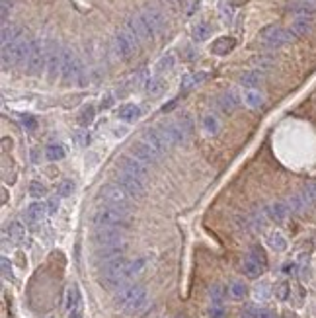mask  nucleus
I'll use <instances>...</instances> for the list:
<instances>
[{"instance_id": "1", "label": "nucleus", "mask_w": 316, "mask_h": 318, "mask_svg": "<svg viewBox=\"0 0 316 318\" xmlns=\"http://www.w3.org/2000/svg\"><path fill=\"white\" fill-rule=\"evenodd\" d=\"M147 301H149V297H147L144 287L137 285V283H129L127 287H123L121 291H117V295H115V303L125 312H129V314L141 312L144 305H147Z\"/></svg>"}, {"instance_id": "2", "label": "nucleus", "mask_w": 316, "mask_h": 318, "mask_svg": "<svg viewBox=\"0 0 316 318\" xmlns=\"http://www.w3.org/2000/svg\"><path fill=\"white\" fill-rule=\"evenodd\" d=\"M30 49H32V41L26 39V35L20 37L18 41H14V43L2 47V68L8 70L10 66H18L22 63L26 65Z\"/></svg>"}, {"instance_id": "3", "label": "nucleus", "mask_w": 316, "mask_h": 318, "mask_svg": "<svg viewBox=\"0 0 316 318\" xmlns=\"http://www.w3.org/2000/svg\"><path fill=\"white\" fill-rule=\"evenodd\" d=\"M92 221H94L96 227H117V229H123L129 223V215H127V209L104 205V207H98L94 211Z\"/></svg>"}, {"instance_id": "4", "label": "nucleus", "mask_w": 316, "mask_h": 318, "mask_svg": "<svg viewBox=\"0 0 316 318\" xmlns=\"http://www.w3.org/2000/svg\"><path fill=\"white\" fill-rule=\"evenodd\" d=\"M260 41H262L268 49H279L285 45L293 43L295 33L291 30H285L279 26H268L260 32Z\"/></svg>"}, {"instance_id": "5", "label": "nucleus", "mask_w": 316, "mask_h": 318, "mask_svg": "<svg viewBox=\"0 0 316 318\" xmlns=\"http://www.w3.org/2000/svg\"><path fill=\"white\" fill-rule=\"evenodd\" d=\"M129 193L117 184H106L98 189V199L109 207L129 209Z\"/></svg>"}, {"instance_id": "6", "label": "nucleus", "mask_w": 316, "mask_h": 318, "mask_svg": "<svg viewBox=\"0 0 316 318\" xmlns=\"http://www.w3.org/2000/svg\"><path fill=\"white\" fill-rule=\"evenodd\" d=\"M47 65V49H45V41L41 39H32V49L26 61V72L30 77H37L41 75V70Z\"/></svg>"}, {"instance_id": "7", "label": "nucleus", "mask_w": 316, "mask_h": 318, "mask_svg": "<svg viewBox=\"0 0 316 318\" xmlns=\"http://www.w3.org/2000/svg\"><path fill=\"white\" fill-rule=\"evenodd\" d=\"M139 39L137 37H133L131 33L127 32V30H123V32H117L115 33V37H113V49H115V55L123 59V61H129L135 53V49L139 47Z\"/></svg>"}, {"instance_id": "8", "label": "nucleus", "mask_w": 316, "mask_h": 318, "mask_svg": "<svg viewBox=\"0 0 316 318\" xmlns=\"http://www.w3.org/2000/svg\"><path fill=\"white\" fill-rule=\"evenodd\" d=\"M45 49H47V78L53 82L57 80V77L61 75V63H63V49L59 47L57 41L53 39H47L45 41Z\"/></svg>"}, {"instance_id": "9", "label": "nucleus", "mask_w": 316, "mask_h": 318, "mask_svg": "<svg viewBox=\"0 0 316 318\" xmlns=\"http://www.w3.org/2000/svg\"><path fill=\"white\" fill-rule=\"evenodd\" d=\"M125 30L131 33L133 37H137L139 41H149V39H153L154 37L153 28L147 23V20L141 16V12L135 14V16H131V18L125 22Z\"/></svg>"}, {"instance_id": "10", "label": "nucleus", "mask_w": 316, "mask_h": 318, "mask_svg": "<svg viewBox=\"0 0 316 318\" xmlns=\"http://www.w3.org/2000/svg\"><path fill=\"white\" fill-rule=\"evenodd\" d=\"M80 65H82V63H80V59L72 53V49L63 47V63H61V78H63V82H66V84L75 82Z\"/></svg>"}, {"instance_id": "11", "label": "nucleus", "mask_w": 316, "mask_h": 318, "mask_svg": "<svg viewBox=\"0 0 316 318\" xmlns=\"http://www.w3.org/2000/svg\"><path fill=\"white\" fill-rule=\"evenodd\" d=\"M115 180H117V186L123 187L131 198H142L144 195V182L139 180V178L115 168Z\"/></svg>"}, {"instance_id": "12", "label": "nucleus", "mask_w": 316, "mask_h": 318, "mask_svg": "<svg viewBox=\"0 0 316 318\" xmlns=\"http://www.w3.org/2000/svg\"><path fill=\"white\" fill-rule=\"evenodd\" d=\"M94 242H96V246L123 244V231L117 227H98L94 231Z\"/></svg>"}, {"instance_id": "13", "label": "nucleus", "mask_w": 316, "mask_h": 318, "mask_svg": "<svg viewBox=\"0 0 316 318\" xmlns=\"http://www.w3.org/2000/svg\"><path fill=\"white\" fill-rule=\"evenodd\" d=\"M117 168L123 170V172H127V174L135 176V178H139V180H147V176H149V170H147V164H142L141 160H137L135 156H121L119 160H117Z\"/></svg>"}, {"instance_id": "14", "label": "nucleus", "mask_w": 316, "mask_h": 318, "mask_svg": "<svg viewBox=\"0 0 316 318\" xmlns=\"http://www.w3.org/2000/svg\"><path fill=\"white\" fill-rule=\"evenodd\" d=\"M160 135L164 137V141L168 143V146H174V144H180L185 141V135L182 131V127L178 123H172V121H164L156 127Z\"/></svg>"}, {"instance_id": "15", "label": "nucleus", "mask_w": 316, "mask_h": 318, "mask_svg": "<svg viewBox=\"0 0 316 318\" xmlns=\"http://www.w3.org/2000/svg\"><path fill=\"white\" fill-rule=\"evenodd\" d=\"M142 141L149 144V146H151V149H153L158 156H162V154L170 149L168 143L164 141V137L160 135V131H158L156 127H149V129H144V131H142Z\"/></svg>"}, {"instance_id": "16", "label": "nucleus", "mask_w": 316, "mask_h": 318, "mask_svg": "<svg viewBox=\"0 0 316 318\" xmlns=\"http://www.w3.org/2000/svg\"><path fill=\"white\" fill-rule=\"evenodd\" d=\"M141 16L147 20V23L153 28L154 35H158V33H162L166 30V18H164V14L158 8H154V6H144L141 10Z\"/></svg>"}, {"instance_id": "17", "label": "nucleus", "mask_w": 316, "mask_h": 318, "mask_svg": "<svg viewBox=\"0 0 316 318\" xmlns=\"http://www.w3.org/2000/svg\"><path fill=\"white\" fill-rule=\"evenodd\" d=\"M129 153H131V156H135L137 160H141L142 164H153V162H156V160L160 158L142 139L141 141H135V143L129 146Z\"/></svg>"}, {"instance_id": "18", "label": "nucleus", "mask_w": 316, "mask_h": 318, "mask_svg": "<svg viewBox=\"0 0 316 318\" xmlns=\"http://www.w3.org/2000/svg\"><path fill=\"white\" fill-rule=\"evenodd\" d=\"M125 252V244H113V246H98V250H96V260L102 263H108L111 260H115V258H121Z\"/></svg>"}, {"instance_id": "19", "label": "nucleus", "mask_w": 316, "mask_h": 318, "mask_svg": "<svg viewBox=\"0 0 316 318\" xmlns=\"http://www.w3.org/2000/svg\"><path fill=\"white\" fill-rule=\"evenodd\" d=\"M263 80H265V77H263L262 70H248V72L240 75V78H238L240 86H244L246 90H256Z\"/></svg>"}, {"instance_id": "20", "label": "nucleus", "mask_w": 316, "mask_h": 318, "mask_svg": "<svg viewBox=\"0 0 316 318\" xmlns=\"http://www.w3.org/2000/svg\"><path fill=\"white\" fill-rule=\"evenodd\" d=\"M287 10L293 14L295 18H312L316 14V6L312 4H306V2H301V0H293Z\"/></svg>"}, {"instance_id": "21", "label": "nucleus", "mask_w": 316, "mask_h": 318, "mask_svg": "<svg viewBox=\"0 0 316 318\" xmlns=\"http://www.w3.org/2000/svg\"><path fill=\"white\" fill-rule=\"evenodd\" d=\"M45 205L43 203H32L30 207L26 209V223L28 225H39L45 219Z\"/></svg>"}, {"instance_id": "22", "label": "nucleus", "mask_w": 316, "mask_h": 318, "mask_svg": "<svg viewBox=\"0 0 316 318\" xmlns=\"http://www.w3.org/2000/svg\"><path fill=\"white\" fill-rule=\"evenodd\" d=\"M218 108L225 111V113H230V111L236 110L238 108V96H236V92L234 90L223 92L221 98H218Z\"/></svg>"}, {"instance_id": "23", "label": "nucleus", "mask_w": 316, "mask_h": 318, "mask_svg": "<svg viewBox=\"0 0 316 318\" xmlns=\"http://www.w3.org/2000/svg\"><path fill=\"white\" fill-rule=\"evenodd\" d=\"M291 32L295 37H303L312 32V18H295L291 22Z\"/></svg>"}, {"instance_id": "24", "label": "nucleus", "mask_w": 316, "mask_h": 318, "mask_svg": "<svg viewBox=\"0 0 316 318\" xmlns=\"http://www.w3.org/2000/svg\"><path fill=\"white\" fill-rule=\"evenodd\" d=\"M20 37H23V30L20 26H4L2 28V47L18 41Z\"/></svg>"}, {"instance_id": "25", "label": "nucleus", "mask_w": 316, "mask_h": 318, "mask_svg": "<svg viewBox=\"0 0 316 318\" xmlns=\"http://www.w3.org/2000/svg\"><path fill=\"white\" fill-rule=\"evenodd\" d=\"M242 100L250 110H260L263 106V94L260 90H246Z\"/></svg>"}, {"instance_id": "26", "label": "nucleus", "mask_w": 316, "mask_h": 318, "mask_svg": "<svg viewBox=\"0 0 316 318\" xmlns=\"http://www.w3.org/2000/svg\"><path fill=\"white\" fill-rule=\"evenodd\" d=\"M141 113L142 111L137 104H125V106H121V110H119V119L131 123V121L139 119V117H141Z\"/></svg>"}, {"instance_id": "27", "label": "nucleus", "mask_w": 316, "mask_h": 318, "mask_svg": "<svg viewBox=\"0 0 316 318\" xmlns=\"http://www.w3.org/2000/svg\"><path fill=\"white\" fill-rule=\"evenodd\" d=\"M287 213H289V207H287V203H283V201H275V203H272V205L268 207V217H272V219L277 221V223L285 221Z\"/></svg>"}, {"instance_id": "28", "label": "nucleus", "mask_w": 316, "mask_h": 318, "mask_svg": "<svg viewBox=\"0 0 316 318\" xmlns=\"http://www.w3.org/2000/svg\"><path fill=\"white\" fill-rule=\"evenodd\" d=\"M242 270H244V274L248 275V277H260L263 272V265L258 260H254L252 256H248L244 263H242Z\"/></svg>"}, {"instance_id": "29", "label": "nucleus", "mask_w": 316, "mask_h": 318, "mask_svg": "<svg viewBox=\"0 0 316 318\" xmlns=\"http://www.w3.org/2000/svg\"><path fill=\"white\" fill-rule=\"evenodd\" d=\"M201 125H203V131H205L207 137H215L218 133V129H221V123H218L217 115H213V113H207L203 117V121H201Z\"/></svg>"}, {"instance_id": "30", "label": "nucleus", "mask_w": 316, "mask_h": 318, "mask_svg": "<svg viewBox=\"0 0 316 318\" xmlns=\"http://www.w3.org/2000/svg\"><path fill=\"white\" fill-rule=\"evenodd\" d=\"M211 26L205 22L197 23V26H193V32H191V37H193V41H197V43H201V41H207L209 37H211Z\"/></svg>"}, {"instance_id": "31", "label": "nucleus", "mask_w": 316, "mask_h": 318, "mask_svg": "<svg viewBox=\"0 0 316 318\" xmlns=\"http://www.w3.org/2000/svg\"><path fill=\"white\" fill-rule=\"evenodd\" d=\"M162 90H164V80L160 77H153L144 82V92L149 96H158V94H162Z\"/></svg>"}, {"instance_id": "32", "label": "nucleus", "mask_w": 316, "mask_h": 318, "mask_svg": "<svg viewBox=\"0 0 316 318\" xmlns=\"http://www.w3.org/2000/svg\"><path fill=\"white\" fill-rule=\"evenodd\" d=\"M66 154V149L63 146V144H49L47 149H45V158L47 160H51V162H55V160H61V158H65Z\"/></svg>"}, {"instance_id": "33", "label": "nucleus", "mask_w": 316, "mask_h": 318, "mask_svg": "<svg viewBox=\"0 0 316 318\" xmlns=\"http://www.w3.org/2000/svg\"><path fill=\"white\" fill-rule=\"evenodd\" d=\"M232 47H234V39H230V37H221L218 41L213 43L211 51H213V53H217V55H227Z\"/></svg>"}, {"instance_id": "34", "label": "nucleus", "mask_w": 316, "mask_h": 318, "mask_svg": "<svg viewBox=\"0 0 316 318\" xmlns=\"http://www.w3.org/2000/svg\"><path fill=\"white\" fill-rule=\"evenodd\" d=\"M268 244H270L272 250H277V252L287 250V240H285V236L281 232H272V234L268 236Z\"/></svg>"}, {"instance_id": "35", "label": "nucleus", "mask_w": 316, "mask_h": 318, "mask_svg": "<svg viewBox=\"0 0 316 318\" xmlns=\"http://www.w3.org/2000/svg\"><path fill=\"white\" fill-rule=\"evenodd\" d=\"M8 232H10V240L14 244H22L26 240V229L22 227V223H12L8 227Z\"/></svg>"}, {"instance_id": "36", "label": "nucleus", "mask_w": 316, "mask_h": 318, "mask_svg": "<svg viewBox=\"0 0 316 318\" xmlns=\"http://www.w3.org/2000/svg\"><path fill=\"white\" fill-rule=\"evenodd\" d=\"M80 305V293H78V287L72 285L66 293V310H78Z\"/></svg>"}, {"instance_id": "37", "label": "nucleus", "mask_w": 316, "mask_h": 318, "mask_svg": "<svg viewBox=\"0 0 316 318\" xmlns=\"http://www.w3.org/2000/svg\"><path fill=\"white\" fill-rule=\"evenodd\" d=\"M205 78H207V72H199V75H187V77H184V80H182V88H184V90H187V88H191V86H197V84H201Z\"/></svg>"}, {"instance_id": "38", "label": "nucleus", "mask_w": 316, "mask_h": 318, "mask_svg": "<svg viewBox=\"0 0 316 318\" xmlns=\"http://www.w3.org/2000/svg\"><path fill=\"white\" fill-rule=\"evenodd\" d=\"M287 207L295 211V213H301V211L306 209V201L303 199V195H291L289 201H287Z\"/></svg>"}, {"instance_id": "39", "label": "nucleus", "mask_w": 316, "mask_h": 318, "mask_svg": "<svg viewBox=\"0 0 316 318\" xmlns=\"http://www.w3.org/2000/svg\"><path fill=\"white\" fill-rule=\"evenodd\" d=\"M75 189H77V184H75V180H65V182H61V186H59V195L61 198H70L72 193H75Z\"/></svg>"}, {"instance_id": "40", "label": "nucleus", "mask_w": 316, "mask_h": 318, "mask_svg": "<svg viewBox=\"0 0 316 318\" xmlns=\"http://www.w3.org/2000/svg\"><path fill=\"white\" fill-rule=\"evenodd\" d=\"M30 195L35 199H41L47 195V187L41 184V182H37V180H33L32 184H30Z\"/></svg>"}, {"instance_id": "41", "label": "nucleus", "mask_w": 316, "mask_h": 318, "mask_svg": "<svg viewBox=\"0 0 316 318\" xmlns=\"http://www.w3.org/2000/svg\"><path fill=\"white\" fill-rule=\"evenodd\" d=\"M144 265H147V260L144 258H139V260H135V262H129V267H127V275H129V279L135 277V275H139L144 270Z\"/></svg>"}, {"instance_id": "42", "label": "nucleus", "mask_w": 316, "mask_h": 318, "mask_svg": "<svg viewBox=\"0 0 316 318\" xmlns=\"http://www.w3.org/2000/svg\"><path fill=\"white\" fill-rule=\"evenodd\" d=\"M230 297L232 299H244L246 297V293H248V289H246V285L242 283V281H234L232 285H230Z\"/></svg>"}, {"instance_id": "43", "label": "nucleus", "mask_w": 316, "mask_h": 318, "mask_svg": "<svg viewBox=\"0 0 316 318\" xmlns=\"http://www.w3.org/2000/svg\"><path fill=\"white\" fill-rule=\"evenodd\" d=\"M172 66H174V55L168 53V55L160 57V61L156 63V70H158V72H166V70H170Z\"/></svg>"}, {"instance_id": "44", "label": "nucleus", "mask_w": 316, "mask_h": 318, "mask_svg": "<svg viewBox=\"0 0 316 318\" xmlns=\"http://www.w3.org/2000/svg\"><path fill=\"white\" fill-rule=\"evenodd\" d=\"M94 115H96V110H94L92 106H88V108H84V110L80 111V117H78V121H80V125H90V123L94 121Z\"/></svg>"}, {"instance_id": "45", "label": "nucleus", "mask_w": 316, "mask_h": 318, "mask_svg": "<svg viewBox=\"0 0 316 318\" xmlns=\"http://www.w3.org/2000/svg\"><path fill=\"white\" fill-rule=\"evenodd\" d=\"M72 141H75L78 146H88V143H90V133L84 131V129H78V131H75V135H72Z\"/></svg>"}, {"instance_id": "46", "label": "nucleus", "mask_w": 316, "mask_h": 318, "mask_svg": "<svg viewBox=\"0 0 316 318\" xmlns=\"http://www.w3.org/2000/svg\"><path fill=\"white\" fill-rule=\"evenodd\" d=\"M254 297H256L258 301L270 299V285H268V283H258V285L254 287Z\"/></svg>"}, {"instance_id": "47", "label": "nucleus", "mask_w": 316, "mask_h": 318, "mask_svg": "<svg viewBox=\"0 0 316 318\" xmlns=\"http://www.w3.org/2000/svg\"><path fill=\"white\" fill-rule=\"evenodd\" d=\"M178 125L182 127V131H184L185 137H189V135H191V129H193V123H191V119H189V115H184L182 119L178 121Z\"/></svg>"}, {"instance_id": "48", "label": "nucleus", "mask_w": 316, "mask_h": 318, "mask_svg": "<svg viewBox=\"0 0 316 318\" xmlns=\"http://www.w3.org/2000/svg\"><path fill=\"white\" fill-rule=\"evenodd\" d=\"M254 65H258L260 68H270V66H273V59L268 55H260L254 59Z\"/></svg>"}, {"instance_id": "49", "label": "nucleus", "mask_w": 316, "mask_h": 318, "mask_svg": "<svg viewBox=\"0 0 316 318\" xmlns=\"http://www.w3.org/2000/svg\"><path fill=\"white\" fill-rule=\"evenodd\" d=\"M209 295H211V299H213V303H215V305H218V303L223 301V287H221V285H213L211 289H209Z\"/></svg>"}, {"instance_id": "50", "label": "nucleus", "mask_w": 316, "mask_h": 318, "mask_svg": "<svg viewBox=\"0 0 316 318\" xmlns=\"http://www.w3.org/2000/svg\"><path fill=\"white\" fill-rule=\"evenodd\" d=\"M59 203H61V195L57 193V195H53V198L49 199V203H47V213H49V215H55V213L59 211Z\"/></svg>"}, {"instance_id": "51", "label": "nucleus", "mask_w": 316, "mask_h": 318, "mask_svg": "<svg viewBox=\"0 0 316 318\" xmlns=\"http://www.w3.org/2000/svg\"><path fill=\"white\" fill-rule=\"evenodd\" d=\"M12 6H14V0H2V22H4V26L8 20V14L12 12Z\"/></svg>"}, {"instance_id": "52", "label": "nucleus", "mask_w": 316, "mask_h": 318, "mask_svg": "<svg viewBox=\"0 0 316 318\" xmlns=\"http://www.w3.org/2000/svg\"><path fill=\"white\" fill-rule=\"evenodd\" d=\"M250 256L254 258V260H258V262L262 263V265H265V254H263V250L262 248H252V252H250Z\"/></svg>"}, {"instance_id": "53", "label": "nucleus", "mask_w": 316, "mask_h": 318, "mask_svg": "<svg viewBox=\"0 0 316 318\" xmlns=\"http://www.w3.org/2000/svg\"><path fill=\"white\" fill-rule=\"evenodd\" d=\"M221 16H223L225 23H230V20H232V12H230V8L227 6V2L221 4Z\"/></svg>"}, {"instance_id": "54", "label": "nucleus", "mask_w": 316, "mask_h": 318, "mask_svg": "<svg viewBox=\"0 0 316 318\" xmlns=\"http://www.w3.org/2000/svg\"><path fill=\"white\" fill-rule=\"evenodd\" d=\"M275 293H277L279 299H287V295H289V285H287V283H279L277 289H275Z\"/></svg>"}, {"instance_id": "55", "label": "nucleus", "mask_w": 316, "mask_h": 318, "mask_svg": "<svg viewBox=\"0 0 316 318\" xmlns=\"http://www.w3.org/2000/svg\"><path fill=\"white\" fill-rule=\"evenodd\" d=\"M2 275L4 277H12V265L8 262V258H2Z\"/></svg>"}, {"instance_id": "56", "label": "nucleus", "mask_w": 316, "mask_h": 318, "mask_svg": "<svg viewBox=\"0 0 316 318\" xmlns=\"http://www.w3.org/2000/svg\"><path fill=\"white\" fill-rule=\"evenodd\" d=\"M258 312H260V310H256L254 307H246L244 310H242V318H256L258 316Z\"/></svg>"}, {"instance_id": "57", "label": "nucleus", "mask_w": 316, "mask_h": 318, "mask_svg": "<svg viewBox=\"0 0 316 318\" xmlns=\"http://www.w3.org/2000/svg\"><path fill=\"white\" fill-rule=\"evenodd\" d=\"M211 316L213 318H223V308L218 307V305L217 307H213V310H211Z\"/></svg>"}, {"instance_id": "58", "label": "nucleus", "mask_w": 316, "mask_h": 318, "mask_svg": "<svg viewBox=\"0 0 316 318\" xmlns=\"http://www.w3.org/2000/svg\"><path fill=\"white\" fill-rule=\"evenodd\" d=\"M23 125H26L28 129H33V127H35V121H33L32 117H23Z\"/></svg>"}, {"instance_id": "59", "label": "nucleus", "mask_w": 316, "mask_h": 318, "mask_svg": "<svg viewBox=\"0 0 316 318\" xmlns=\"http://www.w3.org/2000/svg\"><path fill=\"white\" fill-rule=\"evenodd\" d=\"M256 318H275L272 314V312H268V310H260V312H258V316Z\"/></svg>"}]
</instances>
